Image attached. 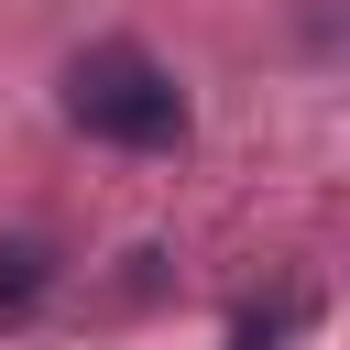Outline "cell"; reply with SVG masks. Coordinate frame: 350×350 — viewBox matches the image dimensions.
Here are the masks:
<instances>
[{
  "label": "cell",
  "instance_id": "cell-1",
  "mask_svg": "<svg viewBox=\"0 0 350 350\" xmlns=\"http://www.w3.org/2000/svg\"><path fill=\"white\" fill-rule=\"evenodd\" d=\"M66 120L120 142V153H175L186 142V88L142 55V44H88L66 66Z\"/></svg>",
  "mask_w": 350,
  "mask_h": 350
},
{
  "label": "cell",
  "instance_id": "cell-2",
  "mask_svg": "<svg viewBox=\"0 0 350 350\" xmlns=\"http://www.w3.org/2000/svg\"><path fill=\"white\" fill-rule=\"evenodd\" d=\"M55 284V262H44V241H0V317H22L33 295Z\"/></svg>",
  "mask_w": 350,
  "mask_h": 350
}]
</instances>
